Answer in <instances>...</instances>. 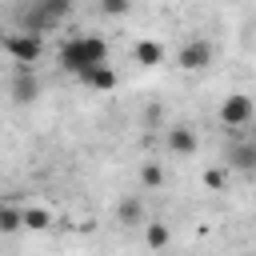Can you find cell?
Returning <instances> with one entry per match:
<instances>
[{
	"instance_id": "e0dca14e",
	"label": "cell",
	"mask_w": 256,
	"mask_h": 256,
	"mask_svg": "<svg viewBox=\"0 0 256 256\" xmlns=\"http://www.w3.org/2000/svg\"><path fill=\"white\" fill-rule=\"evenodd\" d=\"M144 120H148V124H160V120H164V108H160V104H148V108H144Z\"/></svg>"
},
{
	"instance_id": "52a82bcc",
	"label": "cell",
	"mask_w": 256,
	"mask_h": 256,
	"mask_svg": "<svg viewBox=\"0 0 256 256\" xmlns=\"http://www.w3.org/2000/svg\"><path fill=\"white\" fill-rule=\"evenodd\" d=\"M132 60L140 68H156V64H164V44L160 40H136L132 44Z\"/></svg>"
},
{
	"instance_id": "30bf717a",
	"label": "cell",
	"mask_w": 256,
	"mask_h": 256,
	"mask_svg": "<svg viewBox=\"0 0 256 256\" xmlns=\"http://www.w3.org/2000/svg\"><path fill=\"white\" fill-rule=\"evenodd\" d=\"M20 228L44 232V228H52V212H48L44 204H32V208H24V212H20Z\"/></svg>"
},
{
	"instance_id": "277c9868",
	"label": "cell",
	"mask_w": 256,
	"mask_h": 256,
	"mask_svg": "<svg viewBox=\"0 0 256 256\" xmlns=\"http://www.w3.org/2000/svg\"><path fill=\"white\" fill-rule=\"evenodd\" d=\"M176 64L184 68V72H200V68H208L212 64V44L208 40H184L180 44V52H176Z\"/></svg>"
},
{
	"instance_id": "3957f363",
	"label": "cell",
	"mask_w": 256,
	"mask_h": 256,
	"mask_svg": "<svg viewBox=\"0 0 256 256\" xmlns=\"http://www.w3.org/2000/svg\"><path fill=\"white\" fill-rule=\"evenodd\" d=\"M252 116H256V104H252L248 92H232V96H224V104H220V120H224V128H248Z\"/></svg>"
},
{
	"instance_id": "7c38bea8",
	"label": "cell",
	"mask_w": 256,
	"mask_h": 256,
	"mask_svg": "<svg viewBox=\"0 0 256 256\" xmlns=\"http://www.w3.org/2000/svg\"><path fill=\"white\" fill-rule=\"evenodd\" d=\"M168 224H160V220H152V224H144V244L152 248V252H164L168 248Z\"/></svg>"
},
{
	"instance_id": "8992f818",
	"label": "cell",
	"mask_w": 256,
	"mask_h": 256,
	"mask_svg": "<svg viewBox=\"0 0 256 256\" xmlns=\"http://www.w3.org/2000/svg\"><path fill=\"white\" fill-rule=\"evenodd\" d=\"M196 148H200V140H196V132L188 124H172L168 128V152L172 156H192Z\"/></svg>"
},
{
	"instance_id": "9a60e30c",
	"label": "cell",
	"mask_w": 256,
	"mask_h": 256,
	"mask_svg": "<svg viewBox=\"0 0 256 256\" xmlns=\"http://www.w3.org/2000/svg\"><path fill=\"white\" fill-rule=\"evenodd\" d=\"M224 184H228V168H208V172H204V188L220 192Z\"/></svg>"
},
{
	"instance_id": "5bb4252c",
	"label": "cell",
	"mask_w": 256,
	"mask_h": 256,
	"mask_svg": "<svg viewBox=\"0 0 256 256\" xmlns=\"http://www.w3.org/2000/svg\"><path fill=\"white\" fill-rule=\"evenodd\" d=\"M0 232H4V236L20 232V208H12V204H0Z\"/></svg>"
},
{
	"instance_id": "2e32d148",
	"label": "cell",
	"mask_w": 256,
	"mask_h": 256,
	"mask_svg": "<svg viewBox=\"0 0 256 256\" xmlns=\"http://www.w3.org/2000/svg\"><path fill=\"white\" fill-rule=\"evenodd\" d=\"M100 12H104V16H128V4H120V0H104Z\"/></svg>"
},
{
	"instance_id": "5b68a950",
	"label": "cell",
	"mask_w": 256,
	"mask_h": 256,
	"mask_svg": "<svg viewBox=\"0 0 256 256\" xmlns=\"http://www.w3.org/2000/svg\"><path fill=\"white\" fill-rule=\"evenodd\" d=\"M36 96H40L36 72H32V68H16V76H12V100H16V104H32Z\"/></svg>"
},
{
	"instance_id": "9c48e42d",
	"label": "cell",
	"mask_w": 256,
	"mask_h": 256,
	"mask_svg": "<svg viewBox=\"0 0 256 256\" xmlns=\"http://www.w3.org/2000/svg\"><path fill=\"white\" fill-rule=\"evenodd\" d=\"M80 80H84L88 88H96V92H112V88H116V72H112L108 64H96V68H84V72H80Z\"/></svg>"
},
{
	"instance_id": "8fae6325",
	"label": "cell",
	"mask_w": 256,
	"mask_h": 256,
	"mask_svg": "<svg viewBox=\"0 0 256 256\" xmlns=\"http://www.w3.org/2000/svg\"><path fill=\"white\" fill-rule=\"evenodd\" d=\"M116 220H120V224H144V204H140V196H124V200L116 204Z\"/></svg>"
},
{
	"instance_id": "6da1fadb",
	"label": "cell",
	"mask_w": 256,
	"mask_h": 256,
	"mask_svg": "<svg viewBox=\"0 0 256 256\" xmlns=\"http://www.w3.org/2000/svg\"><path fill=\"white\" fill-rule=\"evenodd\" d=\"M60 64L68 72H84V68H96V64H108V44L100 36H72L60 44Z\"/></svg>"
},
{
	"instance_id": "7a4b0ae2",
	"label": "cell",
	"mask_w": 256,
	"mask_h": 256,
	"mask_svg": "<svg viewBox=\"0 0 256 256\" xmlns=\"http://www.w3.org/2000/svg\"><path fill=\"white\" fill-rule=\"evenodd\" d=\"M0 44H4V52L16 60V68H32V64L44 56V40H40L36 32H4Z\"/></svg>"
},
{
	"instance_id": "ba28073f",
	"label": "cell",
	"mask_w": 256,
	"mask_h": 256,
	"mask_svg": "<svg viewBox=\"0 0 256 256\" xmlns=\"http://www.w3.org/2000/svg\"><path fill=\"white\" fill-rule=\"evenodd\" d=\"M224 168L252 172V168H256V144H252V140H240V144H232V152H228V164H224Z\"/></svg>"
},
{
	"instance_id": "4fadbf2b",
	"label": "cell",
	"mask_w": 256,
	"mask_h": 256,
	"mask_svg": "<svg viewBox=\"0 0 256 256\" xmlns=\"http://www.w3.org/2000/svg\"><path fill=\"white\" fill-rule=\"evenodd\" d=\"M164 168H160V160H148V164H140V184L144 188H164Z\"/></svg>"
}]
</instances>
